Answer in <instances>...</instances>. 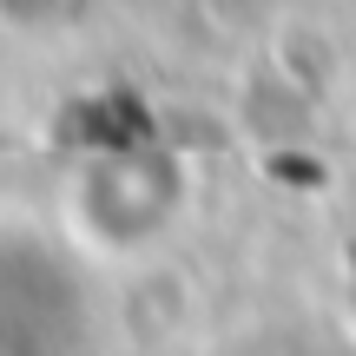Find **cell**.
Returning a JSON list of instances; mask_svg holds the SVG:
<instances>
[{
    "label": "cell",
    "mask_w": 356,
    "mask_h": 356,
    "mask_svg": "<svg viewBox=\"0 0 356 356\" xmlns=\"http://www.w3.org/2000/svg\"><path fill=\"white\" fill-rule=\"evenodd\" d=\"M92 304L73 264L33 238H0V356H86Z\"/></svg>",
    "instance_id": "obj_1"
},
{
    "label": "cell",
    "mask_w": 356,
    "mask_h": 356,
    "mask_svg": "<svg viewBox=\"0 0 356 356\" xmlns=\"http://www.w3.org/2000/svg\"><path fill=\"white\" fill-rule=\"evenodd\" d=\"M178 218V172L159 152H113L79 172L73 225L86 251H145Z\"/></svg>",
    "instance_id": "obj_2"
}]
</instances>
